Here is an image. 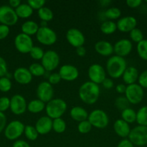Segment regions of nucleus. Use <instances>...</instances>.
<instances>
[{
    "label": "nucleus",
    "mask_w": 147,
    "mask_h": 147,
    "mask_svg": "<svg viewBox=\"0 0 147 147\" xmlns=\"http://www.w3.org/2000/svg\"><path fill=\"white\" fill-rule=\"evenodd\" d=\"M139 126H147V106H144L136 112V121Z\"/></svg>",
    "instance_id": "7c9ffc66"
},
{
    "label": "nucleus",
    "mask_w": 147,
    "mask_h": 147,
    "mask_svg": "<svg viewBox=\"0 0 147 147\" xmlns=\"http://www.w3.org/2000/svg\"><path fill=\"white\" fill-rule=\"evenodd\" d=\"M100 95L99 85L91 81H86L81 85L79 88V96L83 103L93 105L98 100Z\"/></svg>",
    "instance_id": "f257e3e1"
},
{
    "label": "nucleus",
    "mask_w": 147,
    "mask_h": 147,
    "mask_svg": "<svg viewBox=\"0 0 147 147\" xmlns=\"http://www.w3.org/2000/svg\"><path fill=\"white\" fill-rule=\"evenodd\" d=\"M27 103L24 96L20 94L14 95L10 98V110L12 113L17 116H20L27 111Z\"/></svg>",
    "instance_id": "4468645a"
},
{
    "label": "nucleus",
    "mask_w": 147,
    "mask_h": 147,
    "mask_svg": "<svg viewBox=\"0 0 147 147\" xmlns=\"http://www.w3.org/2000/svg\"><path fill=\"white\" fill-rule=\"evenodd\" d=\"M128 139L134 146H143L147 144V126H135L131 130Z\"/></svg>",
    "instance_id": "39448f33"
},
{
    "label": "nucleus",
    "mask_w": 147,
    "mask_h": 147,
    "mask_svg": "<svg viewBox=\"0 0 147 147\" xmlns=\"http://www.w3.org/2000/svg\"><path fill=\"white\" fill-rule=\"evenodd\" d=\"M30 55L33 60H41L43 58V55L45 54V52L41 47H38V46H34L32 48V50L30 52Z\"/></svg>",
    "instance_id": "58836bf2"
},
{
    "label": "nucleus",
    "mask_w": 147,
    "mask_h": 147,
    "mask_svg": "<svg viewBox=\"0 0 147 147\" xmlns=\"http://www.w3.org/2000/svg\"><path fill=\"white\" fill-rule=\"evenodd\" d=\"M127 67L125 59L115 55L110 57L107 60L105 70L111 78L118 79L122 77Z\"/></svg>",
    "instance_id": "f03ea898"
},
{
    "label": "nucleus",
    "mask_w": 147,
    "mask_h": 147,
    "mask_svg": "<svg viewBox=\"0 0 147 147\" xmlns=\"http://www.w3.org/2000/svg\"><path fill=\"white\" fill-rule=\"evenodd\" d=\"M113 129L115 134L122 139H126L128 137L131 130L130 125L121 119L115 121L113 124Z\"/></svg>",
    "instance_id": "4be33fe9"
},
{
    "label": "nucleus",
    "mask_w": 147,
    "mask_h": 147,
    "mask_svg": "<svg viewBox=\"0 0 147 147\" xmlns=\"http://www.w3.org/2000/svg\"><path fill=\"white\" fill-rule=\"evenodd\" d=\"M14 10L18 18L27 19L31 17L32 14H33V9L27 3H22Z\"/></svg>",
    "instance_id": "bb28decb"
},
{
    "label": "nucleus",
    "mask_w": 147,
    "mask_h": 147,
    "mask_svg": "<svg viewBox=\"0 0 147 147\" xmlns=\"http://www.w3.org/2000/svg\"><path fill=\"white\" fill-rule=\"evenodd\" d=\"M39 28H40V26L38 25V24L33 20H27V21L24 22L21 26L22 33H24L30 37L33 35H35Z\"/></svg>",
    "instance_id": "393cba45"
},
{
    "label": "nucleus",
    "mask_w": 147,
    "mask_h": 147,
    "mask_svg": "<svg viewBox=\"0 0 147 147\" xmlns=\"http://www.w3.org/2000/svg\"><path fill=\"white\" fill-rule=\"evenodd\" d=\"M71 118L74 121L77 122H82L83 121L87 120L89 113L88 112L84 109L83 107L81 106H74L71 108L69 112Z\"/></svg>",
    "instance_id": "b1692460"
},
{
    "label": "nucleus",
    "mask_w": 147,
    "mask_h": 147,
    "mask_svg": "<svg viewBox=\"0 0 147 147\" xmlns=\"http://www.w3.org/2000/svg\"><path fill=\"white\" fill-rule=\"evenodd\" d=\"M59 74L61 80L64 81H74L79 76V71L78 68L72 65H63L60 67Z\"/></svg>",
    "instance_id": "f3484780"
},
{
    "label": "nucleus",
    "mask_w": 147,
    "mask_h": 147,
    "mask_svg": "<svg viewBox=\"0 0 147 147\" xmlns=\"http://www.w3.org/2000/svg\"><path fill=\"white\" fill-rule=\"evenodd\" d=\"M136 50L140 58L144 60H147V40L144 39L142 41L138 43Z\"/></svg>",
    "instance_id": "c9c22d12"
},
{
    "label": "nucleus",
    "mask_w": 147,
    "mask_h": 147,
    "mask_svg": "<svg viewBox=\"0 0 147 147\" xmlns=\"http://www.w3.org/2000/svg\"><path fill=\"white\" fill-rule=\"evenodd\" d=\"M129 36L131 41L137 43V44L144 40V34H143L142 31L137 27L130 32Z\"/></svg>",
    "instance_id": "e433bc0d"
},
{
    "label": "nucleus",
    "mask_w": 147,
    "mask_h": 147,
    "mask_svg": "<svg viewBox=\"0 0 147 147\" xmlns=\"http://www.w3.org/2000/svg\"><path fill=\"white\" fill-rule=\"evenodd\" d=\"M111 3H112V1H111L110 0H100V1H99V4H100V5L102 6V7H105L109 6Z\"/></svg>",
    "instance_id": "13d9d810"
},
{
    "label": "nucleus",
    "mask_w": 147,
    "mask_h": 147,
    "mask_svg": "<svg viewBox=\"0 0 147 147\" xmlns=\"http://www.w3.org/2000/svg\"><path fill=\"white\" fill-rule=\"evenodd\" d=\"M95 50L100 55L104 57H111L114 53V47L110 42L99 40L95 45Z\"/></svg>",
    "instance_id": "412c9836"
},
{
    "label": "nucleus",
    "mask_w": 147,
    "mask_h": 147,
    "mask_svg": "<svg viewBox=\"0 0 147 147\" xmlns=\"http://www.w3.org/2000/svg\"><path fill=\"white\" fill-rule=\"evenodd\" d=\"M115 55L125 57L132 52L133 43L128 39H120L113 45Z\"/></svg>",
    "instance_id": "dca6fc26"
},
{
    "label": "nucleus",
    "mask_w": 147,
    "mask_h": 147,
    "mask_svg": "<svg viewBox=\"0 0 147 147\" xmlns=\"http://www.w3.org/2000/svg\"><path fill=\"white\" fill-rule=\"evenodd\" d=\"M121 119L128 124L136 121V112L131 108L128 107L121 111Z\"/></svg>",
    "instance_id": "c85d7f7f"
},
{
    "label": "nucleus",
    "mask_w": 147,
    "mask_h": 147,
    "mask_svg": "<svg viewBox=\"0 0 147 147\" xmlns=\"http://www.w3.org/2000/svg\"><path fill=\"white\" fill-rule=\"evenodd\" d=\"M7 126V117L2 112H0V133L5 129Z\"/></svg>",
    "instance_id": "3c124183"
},
{
    "label": "nucleus",
    "mask_w": 147,
    "mask_h": 147,
    "mask_svg": "<svg viewBox=\"0 0 147 147\" xmlns=\"http://www.w3.org/2000/svg\"><path fill=\"white\" fill-rule=\"evenodd\" d=\"M126 87L127 86L124 84V83H120V84H118L116 86L115 90L119 94H125V90H126Z\"/></svg>",
    "instance_id": "5fc2aeb1"
},
{
    "label": "nucleus",
    "mask_w": 147,
    "mask_h": 147,
    "mask_svg": "<svg viewBox=\"0 0 147 147\" xmlns=\"http://www.w3.org/2000/svg\"><path fill=\"white\" fill-rule=\"evenodd\" d=\"M46 105L44 102L39 99H34L32 100L27 103V110L31 113H41L42 111L46 109Z\"/></svg>",
    "instance_id": "a878e982"
},
{
    "label": "nucleus",
    "mask_w": 147,
    "mask_h": 147,
    "mask_svg": "<svg viewBox=\"0 0 147 147\" xmlns=\"http://www.w3.org/2000/svg\"><path fill=\"white\" fill-rule=\"evenodd\" d=\"M67 109V104L63 99L53 98L51 100L48 102L46 105V113L47 116L53 120V119L61 118Z\"/></svg>",
    "instance_id": "7ed1b4c3"
},
{
    "label": "nucleus",
    "mask_w": 147,
    "mask_h": 147,
    "mask_svg": "<svg viewBox=\"0 0 147 147\" xmlns=\"http://www.w3.org/2000/svg\"><path fill=\"white\" fill-rule=\"evenodd\" d=\"M12 88V82L8 77L0 78V91L7 93Z\"/></svg>",
    "instance_id": "a19ab883"
},
{
    "label": "nucleus",
    "mask_w": 147,
    "mask_h": 147,
    "mask_svg": "<svg viewBox=\"0 0 147 147\" xmlns=\"http://www.w3.org/2000/svg\"><path fill=\"white\" fill-rule=\"evenodd\" d=\"M61 80V76H59V73H53L51 74H50L48 78V82L50 84L53 85H57L58 83H59Z\"/></svg>",
    "instance_id": "a18cd8bd"
},
{
    "label": "nucleus",
    "mask_w": 147,
    "mask_h": 147,
    "mask_svg": "<svg viewBox=\"0 0 147 147\" xmlns=\"http://www.w3.org/2000/svg\"><path fill=\"white\" fill-rule=\"evenodd\" d=\"M104 14L107 20L113 21L118 20L121 16V11L118 7H110L108 9L104 11Z\"/></svg>",
    "instance_id": "473e14b6"
},
{
    "label": "nucleus",
    "mask_w": 147,
    "mask_h": 147,
    "mask_svg": "<svg viewBox=\"0 0 147 147\" xmlns=\"http://www.w3.org/2000/svg\"><path fill=\"white\" fill-rule=\"evenodd\" d=\"M35 37L37 42L43 45H53L57 41L56 32L48 26L40 27L37 34H35Z\"/></svg>",
    "instance_id": "0eeeda50"
},
{
    "label": "nucleus",
    "mask_w": 147,
    "mask_h": 147,
    "mask_svg": "<svg viewBox=\"0 0 147 147\" xmlns=\"http://www.w3.org/2000/svg\"><path fill=\"white\" fill-rule=\"evenodd\" d=\"M76 53L77 54V55L79 56V57H84L86 55V50L84 46H82V47L76 48Z\"/></svg>",
    "instance_id": "6e6d98bb"
},
{
    "label": "nucleus",
    "mask_w": 147,
    "mask_h": 147,
    "mask_svg": "<svg viewBox=\"0 0 147 147\" xmlns=\"http://www.w3.org/2000/svg\"><path fill=\"white\" fill-rule=\"evenodd\" d=\"M18 17L15 10L8 5L0 7V23L6 26H13L18 22Z\"/></svg>",
    "instance_id": "9b49d317"
},
{
    "label": "nucleus",
    "mask_w": 147,
    "mask_h": 147,
    "mask_svg": "<svg viewBox=\"0 0 147 147\" xmlns=\"http://www.w3.org/2000/svg\"><path fill=\"white\" fill-rule=\"evenodd\" d=\"M87 120L96 129H102L109 124V117L106 112L101 109H95L89 113Z\"/></svg>",
    "instance_id": "20e7f679"
},
{
    "label": "nucleus",
    "mask_w": 147,
    "mask_h": 147,
    "mask_svg": "<svg viewBox=\"0 0 147 147\" xmlns=\"http://www.w3.org/2000/svg\"><path fill=\"white\" fill-rule=\"evenodd\" d=\"M27 3L33 10H39L42 7H44L46 4V1L45 0H28Z\"/></svg>",
    "instance_id": "79ce46f5"
},
{
    "label": "nucleus",
    "mask_w": 147,
    "mask_h": 147,
    "mask_svg": "<svg viewBox=\"0 0 147 147\" xmlns=\"http://www.w3.org/2000/svg\"><path fill=\"white\" fill-rule=\"evenodd\" d=\"M138 84L143 88H147V70H144L141 74H139Z\"/></svg>",
    "instance_id": "c03bdc74"
},
{
    "label": "nucleus",
    "mask_w": 147,
    "mask_h": 147,
    "mask_svg": "<svg viewBox=\"0 0 147 147\" xmlns=\"http://www.w3.org/2000/svg\"><path fill=\"white\" fill-rule=\"evenodd\" d=\"M66 38L68 42L75 48L84 46L86 41L83 33L76 28L69 29L66 32Z\"/></svg>",
    "instance_id": "2eb2a0df"
},
{
    "label": "nucleus",
    "mask_w": 147,
    "mask_h": 147,
    "mask_svg": "<svg viewBox=\"0 0 147 147\" xmlns=\"http://www.w3.org/2000/svg\"><path fill=\"white\" fill-rule=\"evenodd\" d=\"M138 76H139V73L136 67L134 66H129L125 69L122 76V78L124 84L129 86L136 83V81H138Z\"/></svg>",
    "instance_id": "5701e85b"
},
{
    "label": "nucleus",
    "mask_w": 147,
    "mask_h": 147,
    "mask_svg": "<svg viewBox=\"0 0 147 147\" xmlns=\"http://www.w3.org/2000/svg\"><path fill=\"white\" fill-rule=\"evenodd\" d=\"M28 69L32 76H35V77H41L46 73V70H45L44 67L42 65V64L37 63H32L29 66Z\"/></svg>",
    "instance_id": "2f4dec72"
},
{
    "label": "nucleus",
    "mask_w": 147,
    "mask_h": 147,
    "mask_svg": "<svg viewBox=\"0 0 147 147\" xmlns=\"http://www.w3.org/2000/svg\"><path fill=\"white\" fill-rule=\"evenodd\" d=\"M13 78L19 84L27 85L31 83L33 76L31 75L28 68L20 67L14 70L13 73Z\"/></svg>",
    "instance_id": "6ab92c4d"
},
{
    "label": "nucleus",
    "mask_w": 147,
    "mask_h": 147,
    "mask_svg": "<svg viewBox=\"0 0 147 147\" xmlns=\"http://www.w3.org/2000/svg\"><path fill=\"white\" fill-rule=\"evenodd\" d=\"M52 124H53V120L48 116H45L37 119L35 127L39 135H46L52 131Z\"/></svg>",
    "instance_id": "aec40b11"
},
{
    "label": "nucleus",
    "mask_w": 147,
    "mask_h": 147,
    "mask_svg": "<svg viewBox=\"0 0 147 147\" xmlns=\"http://www.w3.org/2000/svg\"><path fill=\"white\" fill-rule=\"evenodd\" d=\"M125 96L130 104H138L144 99V88H141L138 83H134V84L127 86Z\"/></svg>",
    "instance_id": "6e6552de"
},
{
    "label": "nucleus",
    "mask_w": 147,
    "mask_h": 147,
    "mask_svg": "<svg viewBox=\"0 0 147 147\" xmlns=\"http://www.w3.org/2000/svg\"><path fill=\"white\" fill-rule=\"evenodd\" d=\"M116 24L118 30L121 32H130L136 28L137 20L133 16H125L120 18Z\"/></svg>",
    "instance_id": "a211bd4d"
},
{
    "label": "nucleus",
    "mask_w": 147,
    "mask_h": 147,
    "mask_svg": "<svg viewBox=\"0 0 147 147\" xmlns=\"http://www.w3.org/2000/svg\"><path fill=\"white\" fill-rule=\"evenodd\" d=\"M117 24L115 22L111 20H106L102 22L100 25V31L106 35H110L116 32Z\"/></svg>",
    "instance_id": "cd10ccee"
},
{
    "label": "nucleus",
    "mask_w": 147,
    "mask_h": 147,
    "mask_svg": "<svg viewBox=\"0 0 147 147\" xmlns=\"http://www.w3.org/2000/svg\"><path fill=\"white\" fill-rule=\"evenodd\" d=\"M117 147H134V145L128 139H123L118 143Z\"/></svg>",
    "instance_id": "603ef678"
},
{
    "label": "nucleus",
    "mask_w": 147,
    "mask_h": 147,
    "mask_svg": "<svg viewBox=\"0 0 147 147\" xmlns=\"http://www.w3.org/2000/svg\"><path fill=\"white\" fill-rule=\"evenodd\" d=\"M7 74V64L6 60L0 56V78L5 77Z\"/></svg>",
    "instance_id": "49530a36"
},
{
    "label": "nucleus",
    "mask_w": 147,
    "mask_h": 147,
    "mask_svg": "<svg viewBox=\"0 0 147 147\" xmlns=\"http://www.w3.org/2000/svg\"><path fill=\"white\" fill-rule=\"evenodd\" d=\"M40 27H47V22L44 21H41Z\"/></svg>",
    "instance_id": "bf43d9fd"
},
{
    "label": "nucleus",
    "mask_w": 147,
    "mask_h": 147,
    "mask_svg": "<svg viewBox=\"0 0 147 147\" xmlns=\"http://www.w3.org/2000/svg\"><path fill=\"white\" fill-rule=\"evenodd\" d=\"M10 32V27L4 24H0V40L5 39L9 35Z\"/></svg>",
    "instance_id": "de8ad7c7"
},
{
    "label": "nucleus",
    "mask_w": 147,
    "mask_h": 147,
    "mask_svg": "<svg viewBox=\"0 0 147 147\" xmlns=\"http://www.w3.org/2000/svg\"><path fill=\"white\" fill-rule=\"evenodd\" d=\"M106 70L104 67L97 63L91 65L88 68L87 75L89 81L95 84H102V82L106 78Z\"/></svg>",
    "instance_id": "f8f14e48"
},
{
    "label": "nucleus",
    "mask_w": 147,
    "mask_h": 147,
    "mask_svg": "<svg viewBox=\"0 0 147 147\" xmlns=\"http://www.w3.org/2000/svg\"><path fill=\"white\" fill-rule=\"evenodd\" d=\"M37 16L41 21L48 22L53 20V13L50 8L47 7H43L39 10H37Z\"/></svg>",
    "instance_id": "c756f323"
},
{
    "label": "nucleus",
    "mask_w": 147,
    "mask_h": 147,
    "mask_svg": "<svg viewBox=\"0 0 147 147\" xmlns=\"http://www.w3.org/2000/svg\"><path fill=\"white\" fill-rule=\"evenodd\" d=\"M66 123L62 118L53 119L52 124V130L57 134H62L66 131Z\"/></svg>",
    "instance_id": "72a5a7b5"
},
{
    "label": "nucleus",
    "mask_w": 147,
    "mask_h": 147,
    "mask_svg": "<svg viewBox=\"0 0 147 147\" xmlns=\"http://www.w3.org/2000/svg\"><path fill=\"white\" fill-rule=\"evenodd\" d=\"M92 126L91 125V123H89L88 120L83 121L79 122L78 123V131L80 134H86L89 133L91 131V130H92Z\"/></svg>",
    "instance_id": "ea45409f"
},
{
    "label": "nucleus",
    "mask_w": 147,
    "mask_h": 147,
    "mask_svg": "<svg viewBox=\"0 0 147 147\" xmlns=\"http://www.w3.org/2000/svg\"><path fill=\"white\" fill-rule=\"evenodd\" d=\"M142 4L141 0H127L126 4L128 7L132 9H135L139 7Z\"/></svg>",
    "instance_id": "09e8293b"
},
{
    "label": "nucleus",
    "mask_w": 147,
    "mask_h": 147,
    "mask_svg": "<svg viewBox=\"0 0 147 147\" xmlns=\"http://www.w3.org/2000/svg\"><path fill=\"white\" fill-rule=\"evenodd\" d=\"M22 3L20 0H10L9 1V4H10L9 6L12 9H14L17 8Z\"/></svg>",
    "instance_id": "4d7b16f0"
},
{
    "label": "nucleus",
    "mask_w": 147,
    "mask_h": 147,
    "mask_svg": "<svg viewBox=\"0 0 147 147\" xmlns=\"http://www.w3.org/2000/svg\"><path fill=\"white\" fill-rule=\"evenodd\" d=\"M24 134L25 137L30 141H35L39 136L35 127L32 125H26L24 126Z\"/></svg>",
    "instance_id": "f704fd0d"
},
{
    "label": "nucleus",
    "mask_w": 147,
    "mask_h": 147,
    "mask_svg": "<svg viewBox=\"0 0 147 147\" xmlns=\"http://www.w3.org/2000/svg\"><path fill=\"white\" fill-rule=\"evenodd\" d=\"M102 85L104 88L107 89V90H110V89H112L114 87V82L110 78H106L104 80V81L102 82Z\"/></svg>",
    "instance_id": "8fccbe9b"
},
{
    "label": "nucleus",
    "mask_w": 147,
    "mask_h": 147,
    "mask_svg": "<svg viewBox=\"0 0 147 147\" xmlns=\"http://www.w3.org/2000/svg\"><path fill=\"white\" fill-rule=\"evenodd\" d=\"M24 123L18 120L12 121L6 126L4 129V136L10 141L18 140L19 138L24 134Z\"/></svg>",
    "instance_id": "423d86ee"
},
{
    "label": "nucleus",
    "mask_w": 147,
    "mask_h": 147,
    "mask_svg": "<svg viewBox=\"0 0 147 147\" xmlns=\"http://www.w3.org/2000/svg\"><path fill=\"white\" fill-rule=\"evenodd\" d=\"M60 63V57L55 50H49L45 52L41 60L42 65L44 67L46 72H51L56 70Z\"/></svg>",
    "instance_id": "9d476101"
},
{
    "label": "nucleus",
    "mask_w": 147,
    "mask_h": 147,
    "mask_svg": "<svg viewBox=\"0 0 147 147\" xmlns=\"http://www.w3.org/2000/svg\"><path fill=\"white\" fill-rule=\"evenodd\" d=\"M129 102L127 100L125 96H120L115 99V106H116L118 110L121 111L129 107Z\"/></svg>",
    "instance_id": "4c0bfd02"
},
{
    "label": "nucleus",
    "mask_w": 147,
    "mask_h": 147,
    "mask_svg": "<svg viewBox=\"0 0 147 147\" xmlns=\"http://www.w3.org/2000/svg\"><path fill=\"white\" fill-rule=\"evenodd\" d=\"M12 147H30V144L27 142L21 139L16 140L13 144Z\"/></svg>",
    "instance_id": "864d4df0"
},
{
    "label": "nucleus",
    "mask_w": 147,
    "mask_h": 147,
    "mask_svg": "<svg viewBox=\"0 0 147 147\" xmlns=\"http://www.w3.org/2000/svg\"><path fill=\"white\" fill-rule=\"evenodd\" d=\"M14 43L17 51L22 54L30 53V50L34 47L32 37L22 32L16 36Z\"/></svg>",
    "instance_id": "1a4fd4ad"
},
{
    "label": "nucleus",
    "mask_w": 147,
    "mask_h": 147,
    "mask_svg": "<svg viewBox=\"0 0 147 147\" xmlns=\"http://www.w3.org/2000/svg\"><path fill=\"white\" fill-rule=\"evenodd\" d=\"M10 108V98L7 96L0 98V112L4 113Z\"/></svg>",
    "instance_id": "37998d69"
},
{
    "label": "nucleus",
    "mask_w": 147,
    "mask_h": 147,
    "mask_svg": "<svg viewBox=\"0 0 147 147\" xmlns=\"http://www.w3.org/2000/svg\"><path fill=\"white\" fill-rule=\"evenodd\" d=\"M36 95L37 99L47 103L53 98L54 90L53 86L48 81L41 82L39 83L36 89Z\"/></svg>",
    "instance_id": "ddd939ff"
}]
</instances>
